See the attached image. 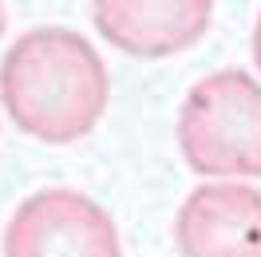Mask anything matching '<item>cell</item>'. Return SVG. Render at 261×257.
<instances>
[{"mask_svg": "<svg viewBox=\"0 0 261 257\" xmlns=\"http://www.w3.org/2000/svg\"><path fill=\"white\" fill-rule=\"evenodd\" d=\"M91 20L130 60H170L206 40L214 0H91Z\"/></svg>", "mask_w": 261, "mask_h": 257, "instance_id": "cell-5", "label": "cell"}, {"mask_svg": "<svg viewBox=\"0 0 261 257\" xmlns=\"http://www.w3.org/2000/svg\"><path fill=\"white\" fill-rule=\"evenodd\" d=\"M0 103L20 135L71 146L99 127L111 103V75L95 44L75 28H32L0 60Z\"/></svg>", "mask_w": 261, "mask_h": 257, "instance_id": "cell-1", "label": "cell"}, {"mask_svg": "<svg viewBox=\"0 0 261 257\" xmlns=\"http://www.w3.org/2000/svg\"><path fill=\"white\" fill-rule=\"evenodd\" d=\"M182 257H261V190L238 178H210L174 214Z\"/></svg>", "mask_w": 261, "mask_h": 257, "instance_id": "cell-4", "label": "cell"}, {"mask_svg": "<svg viewBox=\"0 0 261 257\" xmlns=\"http://www.w3.org/2000/svg\"><path fill=\"white\" fill-rule=\"evenodd\" d=\"M0 257H123V238L95 198L71 186H48L12 210Z\"/></svg>", "mask_w": 261, "mask_h": 257, "instance_id": "cell-3", "label": "cell"}, {"mask_svg": "<svg viewBox=\"0 0 261 257\" xmlns=\"http://www.w3.org/2000/svg\"><path fill=\"white\" fill-rule=\"evenodd\" d=\"M253 64L261 71V12H257V24H253Z\"/></svg>", "mask_w": 261, "mask_h": 257, "instance_id": "cell-6", "label": "cell"}, {"mask_svg": "<svg viewBox=\"0 0 261 257\" xmlns=\"http://www.w3.org/2000/svg\"><path fill=\"white\" fill-rule=\"evenodd\" d=\"M174 139L202 178H261V80L242 67L202 75L178 107Z\"/></svg>", "mask_w": 261, "mask_h": 257, "instance_id": "cell-2", "label": "cell"}, {"mask_svg": "<svg viewBox=\"0 0 261 257\" xmlns=\"http://www.w3.org/2000/svg\"><path fill=\"white\" fill-rule=\"evenodd\" d=\"M4 28H8V16H4V0H0V40H4Z\"/></svg>", "mask_w": 261, "mask_h": 257, "instance_id": "cell-7", "label": "cell"}]
</instances>
